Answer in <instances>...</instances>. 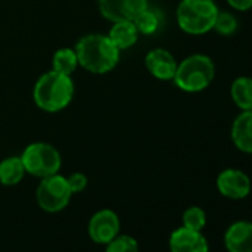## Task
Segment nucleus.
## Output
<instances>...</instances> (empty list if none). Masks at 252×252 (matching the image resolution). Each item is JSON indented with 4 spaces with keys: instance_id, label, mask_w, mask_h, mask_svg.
I'll return each mask as SVG.
<instances>
[{
    "instance_id": "obj_1",
    "label": "nucleus",
    "mask_w": 252,
    "mask_h": 252,
    "mask_svg": "<svg viewBox=\"0 0 252 252\" xmlns=\"http://www.w3.org/2000/svg\"><path fill=\"white\" fill-rule=\"evenodd\" d=\"M79 65L92 74H105L116 68L120 51L105 34H86L74 46Z\"/></svg>"
},
{
    "instance_id": "obj_2",
    "label": "nucleus",
    "mask_w": 252,
    "mask_h": 252,
    "mask_svg": "<svg viewBox=\"0 0 252 252\" xmlns=\"http://www.w3.org/2000/svg\"><path fill=\"white\" fill-rule=\"evenodd\" d=\"M74 83L71 76L61 74L55 70L43 73L33 88L34 104L46 113L64 110L73 99Z\"/></svg>"
},
{
    "instance_id": "obj_3",
    "label": "nucleus",
    "mask_w": 252,
    "mask_h": 252,
    "mask_svg": "<svg viewBox=\"0 0 252 252\" xmlns=\"http://www.w3.org/2000/svg\"><path fill=\"white\" fill-rule=\"evenodd\" d=\"M215 77L214 61L203 54H193L184 58L175 71L174 83L184 92H202L205 91Z\"/></svg>"
},
{
    "instance_id": "obj_4",
    "label": "nucleus",
    "mask_w": 252,
    "mask_h": 252,
    "mask_svg": "<svg viewBox=\"0 0 252 252\" xmlns=\"http://www.w3.org/2000/svg\"><path fill=\"white\" fill-rule=\"evenodd\" d=\"M218 12L214 0H181L177 8V23L184 33L200 36L214 29Z\"/></svg>"
},
{
    "instance_id": "obj_5",
    "label": "nucleus",
    "mask_w": 252,
    "mask_h": 252,
    "mask_svg": "<svg viewBox=\"0 0 252 252\" xmlns=\"http://www.w3.org/2000/svg\"><path fill=\"white\" fill-rule=\"evenodd\" d=\"M20 158L26 172L39 178L58 174L63 165L60 152L49 143H33L27 146Z\"/></svg>"
},
{
    "instance_id": "obj_6",
    "label": "nucleus",
    "mask_w": 252,
    "mask_h": 252,
    "mask_svg": "<svg viewBox=\"0 0 252 252\" xmlns=\"http://www.w3.org/2000/svg\"><path fill=\"white\" fill-rule=\"evenodd\" d=\"M71 196L73 193L68 187L67 178L60 174L42 178L36 190V200L39 206L45 212L51 214L63 211L70 203Z\"/></svg>"
},
{
    "instance_id": "obj_7",
    "label": "nucleus",
    "mask_w": 252,
    "mask_h": 252,
    "mask_svg": "<svg viewBox=\"0 0 252 252\" xmlns=\"http://www.w3.org/2000/svg\"><path fill=\"white\" fill-rule=\"evenodd\" d=\"M147 8V0H98L101 15L111 23L134 21Z\"/></svg>"
},
{
    "instance_id": "obj_8",
    "label": "nucleus",
    "mask_w": 252,
    "mask_h": 252,
    "mask_svg": "<svg viewBox=\"0 0 252 252\" xmlns=\"http://www.w3.org/2000/svg\"><path fill=\"white\" fill-rule=\"evenodd\" d=\"M89 236L95 243L107 245L120 231V220L111 209H101L92 215L88 227Z\"/></svg>"
},
{
    "instance_id": "obj_9",
    "label": "nucleus",
    "mask_w": 252,
    "mask_h": 252,
    "mask_svg": "<svg viewBox=\"0 0 252 252\" xmlns=\"http://www.w3.org/2000/svg\"><path fill=\"white\" fill-rule=\"evenodd\" d=\"M217 189L228 199H245L251 191V180L243 171L228 168L217 177Z\"/></svg>"
},
{
    "instance_id": "obj_10",
    "label": "nucleus",
    "mask_w": 252,
    "mask_h": 252,
    "mask_svg": "<svg viewBox=\"0 0 252 252\" xmlns=\"http://www.w3.org/2000/svg\"><path fill=\"white\" fill-rule=\"evenodd\" d=\"M144 64L149 73L159 80H172L178 67L175 57L163 48L152 49L146 55Z\"/></svg>"
},
{
    "instance_id": "obj_11",
    "label": "nucleus",
    "mask_w": 252,
    "mask_h": 252,
    "mask_svg": "<svg viewBox=\"0 0 252 252\" xmlns=\"http://www.w3.org/2000/svg\"><path fill=\"white\" fill-rule=\"evenodd\" d=\"M171 252H208V242L200 231L187 227L177 228L169 237Z\"/></svg>"
},
{
    "instance_id": "obj_12",
    "label": "nucleus",
    "mask_w": 252,
    "mask_h": 252,
    "mask_svg": "<svg viewBox=\"0 0 252 252\" xmlns=\"http://www.w3.org/2000/svg\"><path fill=\"white\" fill-rule=\"evenodd\" d=\"M224 242L228 252H252V222L237 221L230 225Z\"/></svg>"
},
{
    "instance_id": "obj_13",
    "label": "nucleus",
    "mask_w": 252,
    "mask_h": 252,
    "mask_svg": "<svg viewBox=\"0 0 252 252\" xmlns=\"http://www.w3.org/2000/svg\"><path fill=\"white\" fill-rule=\"evenodd\" d=\"M233 144L243 153L252 155V110L240 111L231 125Z\"/></svg>"
},
{
    "instance_id": "obj_14",
    "label": "nucleus",
    "mask_w": 252,
    "mask_h": 252,
    "mask_svg": "<svg viewBox=\"0 0 252 252\" xmlns=\"http://www.w3.org/2000/svg\"><path fill=\"white\" fill-rule=\"evenodd\" d=\"M107 36L119 51H123L138 42L140 33L134 21H117L113 23Z\"/></svg>"
},
{
    "instance_id": "obj_15",
    "label": "nucleus",
    "mask_w": 252,
    "mask_h": 252,
    "mask_svg": "<svg viewBox=\"0 0 252 252\" xmlns=\"http://www.w3.org/2000/svg\"><path fill=\"white\" fill-rule=\"evenodd\" d=\"M26 175V168L20 156H11L0 162V184L3 186H17L23 181Z\"/></svg>"
},
{
    "instance_id": "obj_16",
    "label": "nucleus",
    "mask_w": 252,
    "mask_h": 252,
    "mask_svg": "<svg viewBox=\"0 0 252 252\" xmlns=\"http://www.w3.org/2000/svg\"><path fill=\"white\" fill-rule=\"evenodd\" d=\"M230 96L240 111L252 110V77L240 76L230 86Z\"/></svg>"
},
{
    "instance_id": "obj_17",
    "label": "nucleus",
    "mask_w": 252,
    "mask_h": 252,
    "mask_svg": "<svg viewBox=\"0 0 252 252\" xmlns=\"http://www.w3.org/2000/svg\"><path fill=\"white\" fill-rule=\"evenodd\" d=\"M77 67H79L77 55H76V51L71 48H61L52 57V70L61 74L71 76Z\"/></svg>"
},
{
    "instance_id": "obj_18",
    "label": "nucleus",
    "mask_w": 252,
    "mask_h": 252,
    "mask_svg": "<svg viewBox=\"0 0 252 252\" xmlns=\"http://www.w3.org/2000/svg\"><path fill=\"white\" fill-rule=\"evenodd\" d=\"M137 29H138V33L140 34H153L158 32L159 26H160V18L156 12L150 11L149 8L146 11H143L135 20H134Z\"/></svg>"
},
{
    "instance_id": "obj_19",
    "label": "nucleus",
    "mask_w": 252,
    "mask_h": 252,
    "mask_svg": "<svg viewBox=\"0 0 252 252\" xmlns=\"http://www.w3.org/2000/svg\"><path fill=\"white\" fill-rule=\"evenodd\" d=\"M237 18L231 14V12H227V11H220L217 18H215V23H214V29L218 34L221 36H231L236 33L237 30Z\"/></svg>"
},
{
    "instance_id": "obj_20",
    "label": "nucleus",
    "mask_w": 252,
    "mask_h": 252,
    "mask_svg": "<svg viewBox=\"0 0 252 252\" xmlns=\"http://www.w3.org/2000/svg\"><path fill=\"white\" fill-rule=\"evenodd\" d=\"M105 252H138V242L132 236L117 234L107 243Z\"/></svg>"
},
{
    "instance_id": "obj_21",
    "label": "nucleus",
    "mask_w": 252,
    "mask_h": 252,
    "mask_svg": "<svg viewBox=\"0 0 252 252\" xmlns=\"http://www.w3.org/2000/svg\"><path fill=\"white\" fill-rule=\"evenodd\" d=\"M183 222L184 227L200 231L206 224V215L203 209H200L199 206H191L183 214Z\"/></svg>"
},
{
    "instance_id": "obj_22",
    "label": "nucleus",
    "mask_w": 252,
    "mask_h": 252,
    "mask_svg": "<svg viewBox=\"0 0 252 252\" xmlns=\"http://www.w3.org/2000/svg\"><path fill=\"white\" fill-rule=\"evenodd\" d=\"M67 183H68V187H70L71 193L74 194V193H80V191H83L86 189L88 178L82 172H74L70 177H67Z\"/></svg>"
},
{
    "instance_id": "obj_23",
    "label": "nucleus",
    "mask_w": 252,
    "mask_h": 252,
    "mask_svg": "<svg viewBox=\"0 0 252 252\" xmlns=\"http://www.w3.org/2000/svg\"><path fill=\"white\" fill-rule=\"evenodd\" d=\"M227 3L231 9L237 12H246L252 9V0H227Z\"/></svg>"
}]
</instances>
